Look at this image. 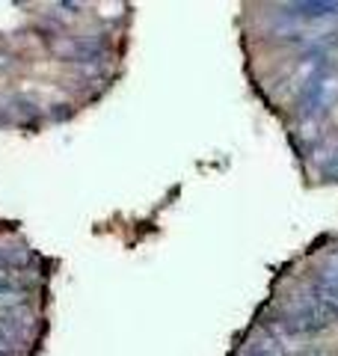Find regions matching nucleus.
<instances>
[{"label":"nucleus","instance_id":"obj_1","mask_svg":"<svg viewBox=\"0 0 338 356\" xmlns=\"http://www.w3.org/2000/svg\"><path fill=\"white\" fill-rule=\"evenodd\" d=\"M335 98H338V81L332 74L318 77V81L306 83L300 89V113H303V119H312V116L323 113V110L330 107Z\"/></svg>","mask_w":338,"mask_h":356},{"label":"nucleus","instance_id":"obj_2","mask_svg":"<svg viewBox=\"0 0 338 356\" xmlns=\"http://www.w3.org/2000/svg\"><path fill=\"white\" fill-rule=\"evenodd\" d=\"M285 327H288V330H294V332H314V330L326 327V306L321 303L318 297L297 300V303L288 309Z\"/></svg>","mask_w":338,"mask_h":356},{"label":"nucleus","instance_id":"obj_3","mask_svg":"<svg viewBox=\"0 0 338 356\" xmlns=\"http://www.w3.org/2000/svg\"><path fill=\"white\" fill-rule=\"evenodd\" d=\"M318 300L323 306H332L338 312V273L335 270H326L318 282Z\"/></svg>","mask_w":338,"mask_h":356},{"label":"nucleus","instance_id":"obj_4","mask_svg":"<svg viewBox=\"0 0 338 356\" xmlns=\"http://www.w3.org/2000/svg\"><path fill=\"white\" fill-rule=\"evenodd\" d=\"M323 172H330V175H338V146L330 152V158H326L323 163Z\"/></svg>","mask_w":338,"mask_h":356}]
</instances>
